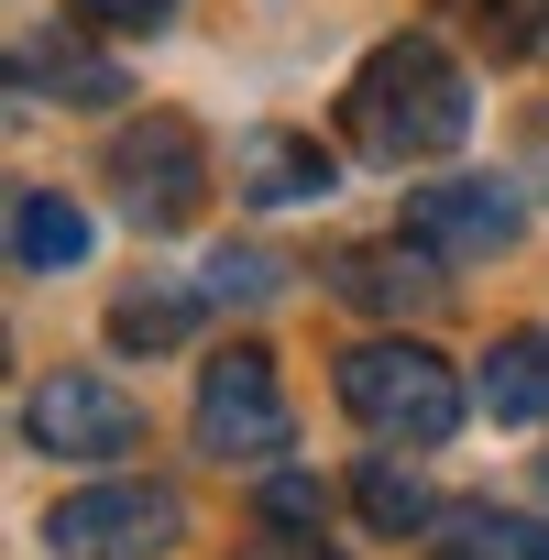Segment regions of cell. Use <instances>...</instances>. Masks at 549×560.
Listing matches in <instances>:
<instances>
[{
  "label": "cell",
  "mask_w": 549,
  "mask_h": 560,
  "mask_svg": "<svg viewBox=\"0 0 549 560\" xmlns=\"http://www.w3.org/2000/svg\"><path fill=\"white\" fill-rule=\"evenodd\" d=\"M352 143L374 165H440L472 143V78L451 67L440 34H385L363 67H352V100H341Z\"/></svg>",
  "instance_id": "6da1fadb"
},
{
  "label": "cell",
  "mask_w": 549,
  "mask_h": 560,
  "mask_svg": "<svg viewBox=\"0 0 549 560\" xmlns=\"http://www.w3.org/2000/svg\"><path fill=\"white\" fill-rule=\"evenodd\" d=\"M341 407H352L374 440L440 451V440L462 429V374H451L429 341H363V352H341Z\"/></svg>",
  "instance_id": "7a4b0ae2"
},
{
  "label": "cell",
  "mask_w": 549,
  "mask_h": 560,
  "mask_svg": "<svg viewBox=\"0 0 549 560\" xmlns=\"http://www.w3.org/2000/svg\"><path fill=\"white\" fill-rule=\"evenodd\" d=\"M287 440H297V418H287V385H274V352L264 341H231L198 374V451L220 472H274Z\"/></svg>",
  "instance_id": "3957f363"
},
{
  "label": "cell",
  "mask_w": 549,
  "mask_h": 560,
  "mask_svg": "<svg viewBox=\"0 0 549 560\" xmlns=\"http://www.w3.org/2000/svg\"><path fill=\"white\" fill-rule=\"evenodd\" d=\"M176 538H187L176 483H89V494H56V516H45L56 560H165Z\"/></svg>",
  "instance_id": "277c9868"
},
{
  "label": "cell",
  "mask_w": 549,
  "mask_h": 560,
  "mask_svg": "<svg viewBox=\"0 0 549 560\" xmlns=\"http://www.w3.org/2000/svg\"><path fill=\"white\" fill-rule=\"evenodd\" d=\"M110 187H121L132 231H187L198 198H209V143L176 110H143V121L110 132Z\"/></svg>",
  "instance_id": "5b68a950"
},
{
  "label": "cell",
  "mask_w": 549,
  "mask_h": 560,
  "mask_svg": "<svg viewBox=\"0 0 549 560\" xmlns=\"http://www.w3.org/2000/svg\"><path fill=\"white\" fill-rule=\"evenodd\" d=\"M23 440L45 462H121V451H143V407L110 374H45L23 396Z\"/></svg>",
  "instance_id": "8992f818"
},
{
  "label": "cell",
  "mask_w": 549,
  "mask_h": 560,
  "mask_svg": "<svg viewBox=\"0 0 549 560\" xmlns=\"http://www.w3.org/2000/svg\"><path fill=\"white\" fill-rule=\"evenodd\" d=\"M440 264H451V253H429L418 231H396V242H352V253H330V298H341V308H374V319H429V308L451 298Z\"/></svg>",
  "instance_id": "52a82bcc"
},
{
  "label": "cell",
  "mask_w": 549,
  "mask_h": 560,
  "mask_svg": "<svg viewBox=\"0 0 549 560\" xmlns=\"http://www.w3.org/2000/svg\"><path fill=\"white\" fill-rule=\"evenodd\" d=\"M231 187H242L253 209H308V198H330V187H341V165H330V143H319V132L253 121V132L231 143Z\"/></svg>",
  "instance_id": "ba28073f"
},
{
  "label": "cell",
  "mask_w": 549,
  "mask_h": 560,
  "mask_svg": "<svg viewBox=\"0 0 549 560\" xmlns=\"http://www.w3.org/2000/svg\"><path fill=\"white\" fill-rule=\"evenodd\" d=\"M407 231H418L429 253H451V264H483V253L516 242V198H505L494 176H451V187H418V198H407Z\"/></svg>",
  "instance_id": "9c48e42d"
},
{
  "label": "cell",
  "mask_w": 549,
  "mask_h": 560,
  "mask_svg": "<svg viewBox=\"0 0 549 560\" xmlns=\"http://www.w3.org/2000/svg\"><path fill=\"white\" fill-rule=\"evenodd\" d=\"M472 396H483L494 429H538V418H549V330H505V341L483 352Z\"/></svg>",
  "instance_id": "30bf717a"
},
{
  "label": "cell",
  "mask_w": 549,
  "mask_h": 560,
  "mask_svg": "<svg viewBox=\"0 0 549 560\" xmlns=\"http://www.w3.org/2000/svg\"><path fill=\"white\" fill-rule=\"evenodd\" d=\"M12 264H23V275L89 264V209H78L67 187H12Z\"/></svg>",
  "instance_id": "8fae6325"
},
{
  "label": "cell",
  "mask_w": 549,
  "mask_h": 560,
  "mask_svg": "<svg viewBox=\"0 0 549 560\" xmlns=\"http://www.w3.org/2000/svg\"><path fill=\"white\" fill-rule=\"evenodd\" d=\"M23 89H56V100L100 110V100H121V67H110L100 45H78V34H34V45H23Z\"/></svg>",
  "instance_id": "7c38bea8"
},
{
  "label": "cell",
  "mask_w": 549,
  "mask_h": 560,
  "mask_svg": "<svg viewBox=\"0 0 549 560\" xmlns=\"http://www.w3.org/2000/svg\"><path fill=\"white\" fill-rule=\"evenodd\" d=\"M198 308L209 298H187V287H132V298H110V341L121 352H176L198 330Z\"/></svg>",
  "instance_id": "4fadbf2b"
},
{
  "label": "cell",
  "mask_w": 549,
  "mask_h": 560,
  "mask_svg": "<svg viewBox=\"0 0 549 560\" xmlns=\"http://www.w3.org/2000/svg\"><path fill=\"white\" fill-rule=\"evenodd\" d=\"M352 505H363V516H374L385 538H418V527H429V483H418V472H407L396 451H374V462L352 472Z\"/></svg>",
  "instance_id": "5bb4252c"
},
{
  "label": "cell",
  "mask_w": 549,
  "mask_h": 560,
  "mask_svg": "<svg viewBox=\"0 0 549 560\" xmlns=\"http://www.w3.org/2000/svg\"><path fill=\"white\" fill-rule=\"evenodd\" d=\"M198 298L209 308H264V298H287V264H274L264 242H231V253L198 264Z\"/></svg>",
  "instance_id": "9a60e30c"
},
{
  "label": "cell",
  "mask_w": 549,
  "mask_h": 560,
  "mask_svg": "<svg viewBox=\"0 0 549 560\" xmlns=\"http://www.w3.org/2000/svg\"><path fill=\"white\" fill-rule=\"evenodd\" d=\"M440 12H462V34L494 45V56H538L549 45V0H440Z\"/></svg>",
  "instance_id": "2e32d148"
},
{
  "label": "cell",
  "mask_w": 549,
  "mask_h": 560,
  "mask_svg": "<svg viewBox=\"0 0 549 560\" xmlns=\"http://www.w3.org/2000/svg\"><path fill=\"white\" fill-rule=\"evenodd\" d=\"M429 560H516V516H451L429 538Z\"/></svg>",
  "instance_id": "e0dca14e"
},
{
  "label": "cell",
  "mask_w": 549,
  "mask_h": 560,
  "mask_svg": "<svg viewBox=\"0 0 549 560\" xmlns=\"http://www.w3.org/2000/svg\"><path fill=\"white\" fill-rule=\"evenodd\" d=\"M78 23H89V34H165L176 0H78Z\"/></svg>",
  "instance_id": "ac0fdd59"
},
{
  "label": "cell",
  "mask_w": 549,
  "mask_h": 560,
  "mask_svg": "<svg viewBox=\"0 0 549 560\" xmlns=\"http://www.w3.org/2000/svg\"><path fill=\"white\" fill-rule=\"evenodd\" d=\"M264 516H274V527H319V516H330V494H319L308 472H264Z\"/></svg>",
  "instance_id": "d6986e66"
},
{
  "label": "cell",
  "mask_w": 549,
  "mask_h": 560,
  "mask_svg": "<svg viewBox=\"0 0 549 560\" xmlns=\"http://www.w3.org/2000/svg\"><path fill=\"white\" fill-rule=\"evenodd\" d=\"M242 560H341V549H319V538H264V549H242Z\"/></svg>",
  "instance_id": "ffe728a7"
},
{
  "label": "cell",
  "mask_w": 549,
  "mask_h": 560,
  "mask_svg": "<svg viewBox=\"0 0 549 560\" xmlns=\"http://www.w3.org/2000/svg\"><path fill=\"white\" fill-rule=\"evenodd\" d=\"M516 560H549V527H527V516H516Z\"/></svg>",
  "instance_id": "44dd1931"
},
{
  "label": "cell",
  "mask_w": 549,
  "mask_h": 560,
  "mask_svg": "<svg viewBox=\"0 0 549 560\" xmlns=\"http://www.w3.org/2000/svg\"><path fill=\"white\" fill-rule=\"evenodd\" d=\"M538 483H549V472H538Z\"/></svg>",
  "instance_id": "7402d4cb"
}]
</instances>
